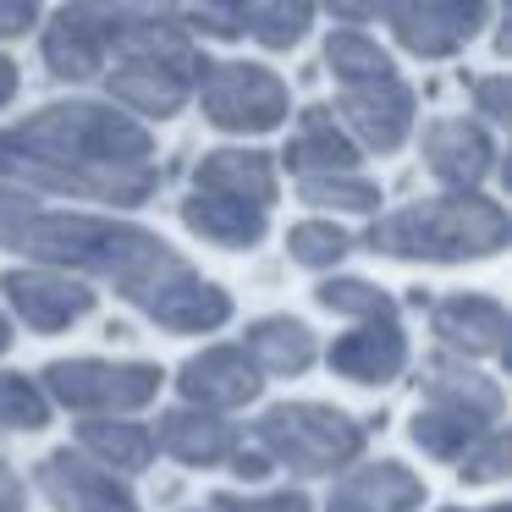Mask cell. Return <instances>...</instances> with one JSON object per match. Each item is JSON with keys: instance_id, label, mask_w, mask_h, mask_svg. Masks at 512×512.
<instances>
[{"instance_id": "1", "label": "cell", "mask_w": 512, "mask_h": 512, "mask_svg": "<svg viewBox=\"0 0 512 512\" xmlns=\"http://www.w3.org/2000/svg\"><path fill=\"white\" fill-rule=\"evenodd\" d=\"M0 248H17L28 259H45V265L94 270L127 303H138L155 325L182 336L215 331V325L232 320V298L144 226L72 215V210H39L34 199L0 188Z\"/></svg>"}, {"instance_id": "2", "label": "cell", "mask_w": 512, "mask_h": 512, "mask_svg": "<svg viewBox=\"0 0 512 512\" xmlns=\"http://www.w3.org/2000/svg\"><path fill=\"white\" fill-rule=\"evenodd\" d=\"M0 177L100 204H144L155 193V138L116 105L67 100L0 133Z\"/></svg>"}, {"instance_id": "3", "label": "cell", "mask_w": 512, "mask_h": 512, "mask_svg": "<svg viewBox=\"0 0 512 512\" xmlns=\"http://www.w3.org/2000/svg\"><path fill=\"white\" fill-rule=\"evenodd\" d=\"M512 237V221L496 199L468 193H446V199H424L408 210L386 215L369 226V248L391 259H485L501 254Z\"/></svg>"}, {"instance_id": "4", "label": "cell", "mask_w": 512, "mask_h": 512, "mask_svg": "<svg viewBox=\"0 0 512 512\" xmlns=\"http://www.w3.org/2000/svg\"><path fill=\"white\" fill-rule=\"evenodd\" d=\"M254 435L270 463H287L298 474H336L364 452V424L325 402H276L259 413Z\"/></svg>"}, {"instance_id": "5", "label": "cell", "mask_w": 512, "mask_h": 512, "mask_svg": "<svg viewBox=\"0 0 512 512\" xmlns=\"http://www.w3.org/2000/svg\"><path fill=\"white\" fill-rule=\"evenodd\" d=\"M155 6L160 0H72L45 34V67L61 83H89Z\"/></svg>"}, {"instance_id": "6", "label": "cell", "mask_w": 512, "mask_h": 512, "mask_svg": "<svg viewBox=\"0 0 512 512\" xmlns=\"http://www.w3.org/2000/svg\"><path fill=\"white\" fill-rule=\"evenodd\" d=\"M199 72H204V61L193 56L188 34L171 28V34H160L155 45L111 61L105 89H111L116 105H127V111H138V116H177L182 105H188Z\"/></svg>"}, {"instance_id": "7", "label": "cell", "mask_w": 512, "mask_h": 512, "mask_svg": "<svg viewBox=\"0 0 512 512\" xmlns=\"http://www.w3.org/2000/svg\"><path fill=\"white\" fill-rule=\"evenodd\" d=\"M45 397L78 413H133L160 397L155 364H105V358H56L45 369Z\"/></svg>"}, {"instance_id": "8", "label": "cell", "mask_w": 512, "mask_h": 512, "mask_svg": "<svg viewBox=\"0 0 512 512\" xmlns=\"http://www.w3.org/2000/svg\"><path fill=\"white\" fill-rule=\"evenodd\" d=\"M204 116L226 133H270L287 122V83L254 61H221L199 72Z\"/></svg>"}, {"instance_id": "9", "label": "cell", "mask_w": 512, "mask_h": 512, "mask_svg": "<svg viewBox=\"0 0 512 512\" xmlns=\"http://www.w3.org/2000/svg\"><path fill=\"white\" fill-rule=\"evenodd\" d=\"M342 116L353 122V133L364 138V149L391 155L402 149L413 127V89L397 72H375V78H353L342 83Z\"/></svg>"}, {"instance_id": "10", "label": "cell", "mask_w": 512, "mask_h": 512, "mask_svg": "<svg viewBox=\"0 0 512 512\" xmlns=\"http://www.w3.org/2000/svg\"><path fill=\"white\" fill-rule=\"evenodd\" d=\"M0 292L12 298V309L23 314L34 331H67L83 314L94 309L89 281H72L61 270H6L0 276Z\"/></svg>"}, {"instance_id": "11", "label": "cell", "mask_w": 512, "mask_h": 512, "mask_svg": "<svg viewBox=\"0 0 512 512\" xmlns=\"http://www.w3.org/2000/svg\"><path fill=\"white\" fill-rule=\"evenodd\" d=\"M39 490H45L61 512H138L133 490L78 452H50L45 463H39Z\"/></svg>"}, {"instance_id": "12", "label": "cell", "mask_w": 512, "mask_h": 512, "mask_svg": "<svg viewBox=\"0 0 512 512\" xmlns=\"http://www.w3.org/2000/svg\"><path fill=\"white\" fill-rule=\"evenodd\" d=\"M177 386H182V397H188L193 408L215 413V408H243V402H254L265 380H259L254 358H248L243 347H210V353H199V358L182 364Z\"/></svg>"}, {"instance_id": "13", "label": "cell", "mask_w": 512, "mask_h": 512, "mask_svg": "<svg viewBox=\"0 0 512 512\" xmlns=\"http://www.w3.org/2000/svg\"><path fill=\"white\" fill-rule=\"evenodd\" d=\"M424 166L441 182H452L457 193H468L496 166V144H490L485 127L463 122V116H441V122L424 127Z\"/></svg>"}, {"instance_id": "14", "label": "cell", "mask_w": 512, "mask_h": 512, "mask_svg": "<svg viewBox=\"0 0 512 512\" xmlns=\"http://www.w3.org/2000/svg\"><path fill=\"white\" fill-rule=\"evenodd\" d=\"M331 369L358 386H380V380H397L408 369V336L397 320H364L353 336L331 347Z\"/></svg>"}, {"instance_id": "15", "label": "cell", "mask_w": 512, "mask_h": 512, "mask_svg": "<svg viewBox=\"0 0 512 512\" xmlns=\"http://www.w3.org/2000/svg\"><path fill=\"white\" fill-rule=\"evenodd\" d=\"M419 501H424V479L402 463L353 468L331 490V512H413Z\"/></svg>"}, {"instance_id": "16", "label": "cell", "mask_w": 512, "mask_h": 512, "mask_svg": "<svg viewBox=\"0 0 512 512\" xmlns=\"http://www.w3.org/2000/svg\"><path fill=\"white\" fill-rule=\"evenodd\" d=\"M149 441L160 452H171L177 463H193V468H210V463L237 452V430L226 419H215L210 408H171Z\"/></svg>"}, {"instance_id": "17", "label": "cell", "mask_w": 512, "mask_h": 512, "mask_svg": "<svg viewBox=\"0 0 512 512\" xmlns=\"http://www.w3.org/2000/svg\"><path fill=\"white\" fill-rule=\"evenodd\" d=\"M435 336L457 353H501L507 347V309L479 292H457V298L435 303Z\"/></svg>"}, {"instance_id": "18", "label": "cell", "mask_w": 512, "mask_h": 512, "mask_svg": "<svg viewBox=\"0 0 512 512\" xmlns=\"http://www.w3.org/2000/svg\"><path fill=\"white\" fill-rule=\"evenodd\" d=\"M199 188L270 210V204H276V166H270V155H259V149H215L199 166Z\"/></svg>"}, {"instance_id": "19", "label": "cell", "mask_w": 512, "mask_h": 512, "mask_svg": "<svg viewBox=\"0 0 512 512\" xmlns=\"http://www.w3.org/2000/svg\"><path fill=\"white\" fill-rule=\"evenodd\" d=\"M182 221L221 248H254L265 237V210L259 204L226 199V193H204V188L182 199Z\"/></svg>"}, {"instance_id": "20", "label": "cell", "mask_w": 512, "mask_h": 512, "mask_svg": "<svg viewBox=\"0 0 512 512\" xmlns=\"http://www.w3.org/2000/svg\"><path fill=\"white\" fill-rule=\"evenodd\" d=\"M424 397L441 402V408H457L479 424H496L501 419V386L485 375H474L468 364H452V358H435L430 380H424Z\"/></svg>"}, {"instance_id": "21", "label": "cell", "mask_w": 512, "mask_h": 512, "mask_svg": "<svg viewBox=\"0 0 512 512\" xmlns=\"http://www.w3.org/2000/svg\"><path fill=\"white\" fill-rule=\"evenodd\" d=\"M287 160L303 171V177H314V171H353L358 166V144L336 127V116L325 111V105H314V111H303Z\"/></svg>"}, {"instance_id": "22", "label": "cell", "mask_w": 512, "mask_h": 512, "mask_svg": "<svg viewBox=\"0 0 512 512\" xmlns=\"http://www.w3.org/2000/svg\"><path fill=\"white\" fill-rule=\"evenodd\" d=\"M248 358H254V369H270V375H303V369L314 364V331L303 320H287V314H276V320H259L248 325Z\"/></svg>"}, {"instance_id": "23", "label": "cell", "mask_w": 512, "mask_h": 512, "mask_svg": "<svg viewBox=\"0 0 512 512\" xmlns=\"http://www.w3.org/2000/svg\"><path fill=\"white\" fill-rule=\"evenodd\" d=\"M237 12H243V34H254L270 50H287L309 34L314 0H237Z\"/></svg>"}, {"instance_id": "24", "label": "cell", "mask_w": 512, "mask_h": 512, "mask_svg": "<svg viewBox=\"0 0 512 512\" xmlns=\"http://www.w3.org/2000/svg\"><path fill=\"white\" fill-rule=\"evenodd\" d=\"M380 12H386L391 34H397L419 61H441V56H452V50H457V39L435 23V12L424 6V0H380Z\"/></svg>"}, {"instance_id": "25", "label": "cell", "mask_w": 512, "mask_h": 512, "mask_svg": "<svg viewBox=\"0 0 512 512\" xmlns=\"http://www.w3.org/2000/svg\"><path fill=\"white\" fill-rule=\"evenodd\" d=\"M479 430H485L479 419H468V413H457V408H441V402L419 408V419H413V441L430 457H463L468 446L479 441Z\"/></svg>"}, {"instance_id": "26", "label": "cell", "mask_w": 512, "mask_h": 512, "mask_svg": "<svg viewBox=\"0 0 512 512\" xmlns=\"http://www.w3.org/2000/svg\"><path fill=\"white\" fill-rule=\"evenodd\" d=\"M303 204H320V210H347V215H369L380 210V188L353 171H314V177L298 182Z\"/></svg>"}, {"instance_id": "27", "label": "cell", "mask_w": 512, "mask_h": 512, "mask_svg": "<svg viewBox=\"0 0 512 512\" xmlns=\"http://www.w3.org/2000/svg\"><path fill=\"white\" fill-rule=\"evenodd\" d=\"M78 435H83V446H89L94 457H105V463H116V468H144V463H149V452H155V441H149L144 424L89 419Z\"/></svg>"}, {"instance_id": "28", "label": "cell", "mask_w": 512, "mask_h": 512, "mask_svg": "<svg viewBox=\"0 0 512 512\" xmlns=\"http://www.w3.org/2000/svg\"><path fill=\"white\" fill-rule=\"evenodd\" d=\"M325 67L336 72V83H353V78H375V72H391V56L375 45V39L353 34V28H336L325 39Z\"/></svg>"}, {"instance_id": "29", "label": "cell", "mask_w": 512, "mask_h": 512, "mask_svg": "<svg viewBox=\"0 0 512 512\" xmlns=\"http://www.w3.org/2000/svg\"><path fill=\"white\" fill-rule=\"evenodd\" d=\"M0 424H6V430H45L50 424V397L39 391V380L0 369Z\"/></svg>"}, {"instance_id": "30", "label": "cell", "mask_w": 512, "mask_h": 512, "mask_svg": "<svg viewBox=\"0 0 512 512\" xmlns=\"http://www.w3.org/2000/svg\"><path fill=\"white\" fill-rule=\"evenodd\" d=\"M314 298H320L331 314H353V320H397V303H391L380 287L358 281V276H336V281H325V287L314 292Z\"/></svg>"}, {"instance_id": "31", "label": "cell", "mask_w": 512, "mask_h": 512, "mask_svg": "<svg viewBox=\"0 0 512 512\" xmlns=\"http://www.w3.org/2000/svg\"><path fill=\"white\" fill-rule=\"evenodd\" d=\"M287 248H292L298 265L320 270V265H336L353 243H347V232H342V226H331V221H303V226H292Z\"/></svg>"}, {"instance_id": "32", "label": "cell", "mask_w": 512, "mask_h": 512, "mask_svg": "<svg viewBox=\"0 0 512 512\" xmlns=\"http://www.w3.org/2000/svg\"><path fill=\"white\" fill-rule=\"evenodd\" d=\"M171 17L210 39H237L243 34V12H237V0H166Z\"/></svg>"}, {"instance_id": "33", "label": "cell", "mask_w": 512, "mask_h": 512, "mask_svg": "<svg viewBox=\"0 0 512 512\" xmlns=\"http://www.w3.org/2000/svg\"><path fill=\"white\" fill-rule=\"evenodd\" d=\"M507 463H512L507 430H490L485 441H474V446L463 452V468H457V479H463V485H485V479H501V474H507Z\"/></svg>"}, {"instance_id": "34", "label": "cell", "mask_w": 512, "mask_h": 512, "mask_svg": "<svg viewBox=\"0 0 512 512\" xmlns=\"http://www.w3.org/2000/svg\"><path fill=\"white\" fill-rule=\"evenodd\" d=\"M435 12V23L446 28V34L463 45V39H474L479 28H485V12H490V0H424Z\"/></svg>"}, {"instance_id": "35", "label": "cell", "mask_w": 512, "mask_h": 512, "mask_svg": "<svg viewBox=\"0 0 512 512\" xmlns=\"http://www.w3.org/2000/svg\"><path fill=\"white\" fill-rule=\"evenodd\" d=\"M210 507L215 512H309V496L303 490H276V496H232V490H221Z\"/></svg>"}, {"instance_id": "36", "label": "cell", "mask_w": 512, "mask_h": 512, "mask_svg": "<svg viewBox=\"0 0 512 512\" xmlns=\"http://www.w3.org/2000/svg\"><path fill=\"white\" fill-rule=\"evenodd\" d=\"M39 23V0H0V39H17Z\"/></svg>"}, {"instance_id": "37", "label": "cell", "mask_w": 512, "mask_h": 512, "mask_svg": "<svg viewBox=\"0 0 512 512\" xmlns=\"http://www.w3.org/2000/svg\"><path fill=\"white\" fill-rule=\"evenodd\" d=\"M479 111L490 122H507V78H479Z\"/></svg>"}, {"instance_id": "38", "label": "cell", "mask_w": 512, "mask_h": 512, "mask_svg": "<svg viewBox=\"0 0 512 512\" xmlns=\"http://www.w3.org/2000/svg\"><path fill=\"white\" fill-rule=\"evenodd\" d=\"M336 17H347V23H364V17H375L380 12V0H325Z\"/></svg>"}, {"instance_id": "39", "label": "cell", "mask_w": 512, "mask_h": 512, "mask_svg": "<svg viewBox=\"0 0 512 512\" xmlns=\"http://www.w3.org/2000/svg\"><path fill=\"white\" fill-rule=\"evenodd\" d=\"M17 507H23V479L0 463V512H17Z\"/></svg>"}, {"instance_id": "40", "label": "cell", "mask_w": 512, "mask_h": 512, "mask_svg": "<svg viewBox=\"0 0 512 512\" xmlns=\"http://www.w3.org/2000/svg\"><path fill=\"white\" fill-rule=\"evenodd\" d=\"M237 474H243V479H265L270 474V457L265 452H237Z\"/></svg>"}, {"instance_id": "41", "label": "cell", "mask_w": 512, "mask_h": 512, "mask_svg": "<svg viewBox=\"0 0 512 512\" xmlns=\"http://www.w3.org/2000/svg\"><path fill=\"white\" fill-rule=\"evenodd\" d=\"M12 94H17V67H12L6 56H0V105L12 100Z\"/></svg>"}, {"instance_id": "42", "label": "cell", "mask_w": 512, "mask_h": 512, "mask_svg": "<svg viewBox=\"0 0 512 512\" xmlns=\"http://www.w3.org/2000/svg\"><path fill=\"white\" fill-rule=\"evenodd\" d=\"M6 347H12V320L0 314V353H6Z\"/></svg>"}, {"instance_id": "43", "label": "cell", "mask_w": 512, "mask_h": 512, "mask_svg": "<svg viewBox=\"0 0 512 512\" xmlns=\"http://www.w3.org/2000/svg\"><path fill=\"white\" fill-rule=\"evenodd\" d=\"M485 512H512V507H485Z\"/></svg>"}]
</instances>
